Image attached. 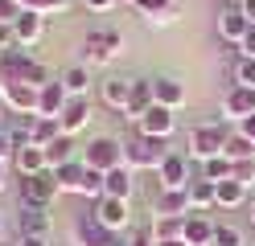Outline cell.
Listing matches in <instances>:
<instances>
[{
    "mask_svg": "<svg viewBox=\"0 0 255 246\" xmlns=\"http://www.w3.org/2000/svg\"><path fill=\"white\" fill-rule=\"evenodd\" d=\"M83 164L91 172H116V168H124V144L120 140H111V136H95L91 144H87V156H83Z\"/></svg>",
    "mask_w": 255,
    "mask_h": 246,
    "instance_id": "1",
    "label": "cell"
},
{
    "mask_svg": "<svg viewBox=\"0 0 255 246\" xmlns=\"http://www.w3.org/2000/svg\"><path fill=\"white\" fill-rule=\"evenodd\" d=\"M120 49H124V37L116 29H91L87 41H83V66H87V70H91V66H107Z\"/></svg>",
    "mask_w": 255,
    "mask_h": 246,
    "instance_id": "2",
    "label": "cell"
},
{
    "mask_svg": "<svg viewBox=\"0 0 255 246\" xmlns=\"http://www.w3.org/2000/svg\"><path fill=\"white\" fill-rule=\"evenodd\" d=\"M165 156H169V144L152 140V136H136L132 144H124V164L128 168H161Z\"/></svg>",
    "mask_w": 255,
    "mask_h": 246,
    "instance_id": "3",
    "label": "cell"
},
{
    "mask_svg": "<svg viewBox=\"0 0 255 246\" xmlns=\"http://www.w3.org/2000/svg\"><path fill=\"white\" fill-rule=\"evenodd\" d=\"M227 140H231V131L222 127V123H198L194 131H189V152H194L202 164L206 160H214V156H222V148H227Z\"/></svg>",
    "mask_w": 255,
    "mask_h": 246,
    "instance_id": "4",
    "label": "cell"
},
{
    "mask_svg": "<svg viewBox=\"0 0 255 246\" xmlns=\"http://www.w3.org/2000/svg\"><path fill=\"white\" fill-rule=\"evenodd\" d=\"M58 193H62V185H58L54 168L33 172V176H21V201H25V205H41V209H45Z\"/></svg>",
    "mask_w": 255,
    "mask_h": 246,
    "instance_id": "5",
    "label": "cell"
},
{
    "mask_svg": "<svg viewBox=\"0 0 255 246\" xmlns=\"http://www.w3.org/2000/svg\"><path fill=\"white\" fill-rule=\"evenodd\" d=\"M0 98H4L8 111L29 115V119H37V111H41V90L29 86V82H4V86H0Z\"/></svg>",
    "mask_w": 255,
    "mask_h": 246,
    "instance_id": "6",
    "label": "cell"
},
{
    "mask_svg": "<svg viewBox=\"0 0 255 246\" xmlns=\"http://www.w3.org/2000/svg\"><path fill=\"white\" fill-rule=\"evenodd\" d=\"M74 242L78 246H124L116 230H107L95 213H83V218L74 222Z\"/></svg>",
    "mask_w": 255,
    "mask_h": 246,
    "instance_id": "7",
    "label": "cell"
},
{
    "mask_svg": "<svg viewBox=\"0 0 255 246\" xmlns=\"http://www.w3.org/2000/svg\"><path fill=\"white\" fill-rule=\"evenodd\" d=\"M136 123H140V136H152V140H169L173 131H177V119H173V111L161 107V103H152Z\"/></svg>",
    "mask_w": 255,
    "mask_h": 246,
    "instance_id": "8",
    "label": "cell"
},
{
    "mask_svg": "<svg viewBox=\"0 0 255 246\" xmlns=\"http://www.w3.org/2000/svg\"><path fill=\"white\" fill-rule=\"evenodd\" d=\"M91 213H95V218H99L107 230H116V234L132 226V213H128V201H120V197H99Z\"/></svg>",
    "mask_w": 255,
    "mask_h": 246,
    "instance_id": "9",
    "label": "cell"
},
{
    "mask_svg": "<svg viewBox=\"0 0 255 246\" xmlns=\"http://www.w3.org/2000/svg\"><path fill=\"white\" fill-rule=\"evenodd\" d=\"M156 180H161V189H189V164L181 152H169L165 164L156 168Z\"/></svg>",
    "mask_w": 255,
    "mask_h": 246,
    "instance_id": "10",
    "label": "cell"
},
{
    "mask_svg": "<svg viewBox=\"0 0 255 246\" xmlns=\"http://www.w3.org/2000/svg\"><path fill=\"white\" fill-rule=\"evenodd\" d=\"M247 29H251V21L243 16V8H222V12H218V37H222V41L243 45Z\"/></svg>",
    "mask_w": 255,
    "mask_h": 246,
    "instance_id": "11",
    "label": "cell"
},
{
    "mask_svg": "<svg viewBox=\"0 0 255 246\" xmlns=\"http://www.w3.org/2000/svg\"><path fill=\"white\" fill-rule=\"evenodd\" d=\"M156 213L161 218H189L194 205H189V189H161L156 197Z\"/></svg>",
    "mask_w": 255,
    "mask_h": 246,
    "instance_id": "12",
    "label": "cell"
},
{
    "mask_svg": "<svg viewBox=\"0 0 255 246\" xmlns=\"http://www.w3.org/2000/svg\"><path fill=\"white\" fill-rule=\"evenodd\" d=\"M222 115L235 119V123H243L247 115H255V90H243V86L227 90V98H222Z\"/></svg>",
    "mask_w": 255,
    "mask_h": 246,
    "instance_id": "13",
    "label": "cell"
},
{
    "mask_svg": "<svg viewBox=\"0 0 255 246\" xmlns=\"http://www.w3.org/2000/svg\"><path fill=\"white\" fill-rule=\"evenodd\" d=\"M58 119H62V131H66V136H74V131H83V127L91 123V98H87V94L70 98V103H66V111H62Z\"/></svg>",
    "mask_w": 255,
    "mask_h": 246,
    "instance_id": "14",
    "label": "cell"
},
{
    "mask_svg": "<svg viewBox=\"0 0 255 246\" xmlns=\"http://www.w3.org/2000/svg\"><path fill=\"white\" fill-rule=\"evenodd\" d=\"M214 222L206 218V213H189L185 218V230H181V238L189 242V246H214Z\"/></svg>",
    "mask_w": 255,
    "mask_h": 246,
    "instance_id": "15",
    "label": "cell"
},
{
    "mask_svg": "<svg viewBox=\"0 0 255 246\" xmlns=\"http://www.w3.org/2000/svg\"><path fill=\"white\" fill-rule=\"evenodd\" d=\"M152 103L177 111L185 103V82H177V78H152Z\"/></svg>",
    "mask_w": 255,
    "mask_h": 246,
    "instance_id": "16",
    "label": "cell"
},
{
    "mask_svg": "<svg viewBox=\"0 0 255 246\" xmlns=\"http://www.w3.org/2000/svg\"><path fill=\"white\" fill-rule=\"evenodd\" d=\"M99 94H103V103L111 111H128L132 107V78H107L99 86Z\"/></svg>",
    "mask_w": 255,
    "mask_h": 246,
    "instance_id": "17",
    "label": "cell"
},
{
    "mask_svg": "<svg viewBox=\"0 0 255 246\" xmlns=\"http://www.w3.org/2000/svg\"><path fill=\"white\" fill-rule=\"evenodd\" d=\"M12 164H17L21 176H33V172H45V168H50V164H45V148H37V144L17 148V152H12Z\"/></svg>",
    "mask_w": 255,
    "mask_h": 246,
    "instance_id": "18",
    "label": "cell"
},
{
    "mask_svg": "<svg viewBox=\"0 0 255 246\" xmlns=\"http://www.w3.org/2000/svg\"><path fill=\"white\" fill-rule=\"evenodd\" d=\"M58 136H66L62 131V119H50V115H37V119H29V140L37 148H50Z\"/></svg>",
    "mask_w": 255,
    "mask_h": 246,
    "instance_id": "19",
    "label": "cell"
},
{
    "mask_svg": "<svg viewBox=\"0 0 255 246\" xmlns=\"http://www.w3.org/2000/svg\"><path fill=\"white\" fill-rule=\"evenodd\" d=\"M41 33H45V16L21 12V21L12 25V41H17V45H33V41H41Z\"/></svg>",
    "mask_w": 255,
    "mask_h": 246,
    "instance_id": "20",
    "label": "cell"
},
{
    "mask_svg": "<svg viewBox=\"0 0 255 246\" xmlns=\"http://www.w3.org/2000/svg\"><path fill=\"white\" fill-rule=\"evenodd\" d=\"M66 103H70L66 86H62V82H45V86H41V111H37V115H50V119H58V115L66 111Z\"/></svg>",
    "mask_w": 255,
    "mask_h": 246,
    "instance_id": "21",
    "label": "cell"
},
{
    "mask_svg": "<svg viewBox=\"0 0 255 246\" xmlns=\"http://www.w3.org/2000/svg\"><path fill=\"white\" fill-rule=\"evenodd\" d=\"M21 234L50 238V213H45L41 205H25V209H21Z\"/></svg>",
    "mask_w": 255,
    "mask_h": 246,
    "instance_id": "22",
    "label": "cell"
},
{
    "mask_svg": "<svg viewBox=\"0 0 255 246\" xmlns=\"http://www.w3.org/2000/svg\"><path fill=\"white\" fill-rule=\"evenodd\" d=\"M189 205H194V213H202V209H210V205H218V185L214 180H189Z\"/></svg>",
    "mask_w": 255,
    "mask_h": 246,
    "instance_id": "23",
    "label": "cell"
},
{
    "mask_svg": "<svg viewBox=\"0 0 255 246\" xmlns=\"http://www.w3.org/2000/svg\"><path fill=\"white\" fill-rule=\"evenodd\" d=\"M103 197H120V201L132 197V168H128V164L103 176Z\"/></svg>",
    "mask_w": 255,
    "mask_h": 246,
    "instance_id": "24",
    "label": "cell"
},
{
    "mask_svg": "<svg viewBox=\"0 0 255 246\" xmlns=\"http://www.w3.org/2000/svg\"><path fill=\"white\" fill-rule=\"evenodd\" d=\"M148 107H152V78H132V107H128V115L140 119Z\"/></svg>",
    "mask_w": 255,
    "mask_h": 246,
    "instance_id": "25",
    "label": "cell"
},
{
    "mask_svg": "<svg viewBox=\"0 0 255 246\" xmlns=\"http://www.w3.org/2000/svg\"><path fill=\"white\" fill-rule=\"evenodd\" d=\"M70 160H74V140L70 136H58L45 148V164H50V168H62V164H70Z\"/></svg>",
    "mask_w": 255,
    "mask_h": 246,
    "instance_id": "26",
    "label": "cell"
},
{
    "mask_svg": "<svg viewBox=\"0 0 255 246\" xmlns=\"http://www.w3.org/2000/svg\"><path fill=\"white\" fill-rule=\"evenodd\" d=\"M222 156H227L231 164H239V160H255V144L243 136V131H235V136L227 140V148H222Z\"/></svg>",
    "mask_w": 255,
    "mask_h": 246,
    "instance_id": "27",
    "label": "cell"
},
{
    "mask_svg": "<svg viewBox=\"0 0 255 246\" xmlns=\"http://www.w3.org/2000/svg\"><path fill=\"white\" fill-rule=\"evenodd\" d=\"M58 82L66 86V94H70V98H78V94H87V82H91V74H87V66L78 62V66H70V70L62 74Z\"/></svg>",
    "mask_w": 255,
    "mask_h": 246,
    "instance_id": "28",
    "label": "cell"
},
{
    "mask_svg": "<svg viewBox=\"0 0 255 246\" xmlns=\"http://www.w3.org/2000/svg\"><path fill=\"white\" fill-rule=\"evenodd\" d=\"M206 180H214V185H222V180H235V164L227 156H214V160H206V168H202Z\"/></svg>",
    "mask_w": 255,
    "mask_h": 246,
    "instance_id": "29",
    "label": "cell"
},
{
    "mask_svg": "<svg viewBox=\"0 0 255 246\" xmlns=\"http://www.w3.org/2000/svg\"><path fill=\"white\" fill-rule=\"evenodd\" d=\"M243 201H247V185H239V180H222V185H218V205L235 209Z\"/></svg>",
    "mask_w": 255,
    "mask_h": 246,
    "instance_id": "30",
    "label": "cell"
},
{
    "mask_svg": "<svg viewBox=\"0 0 255 246\" xmlns=\"http://www.w3.org/2000/svg\"><path fill=\"white\" fill-rule=\"evenodd\" d=\"M148 230H152V238H156V242L181 238V230H185V218H156V226H148Z\"/></svg>",
    "mask_w": 255,
    "mask_h": 246,
    "instance_id": "31",
    "label": "cell"
},
{
    "mask_svg": "<svg viewBox=\"0 0 255 246\" xmlns=\"http://www.w3.org/2000/svg\"><path fill=\"white\" fill-rule=\"evenodd\" d=\"M17 4L25 8V12H37V16H50V12H66L70 8V0H17Z\"/></svg>",
    "mask_w": 255,
    "mask_h": 246,
    "instance_id": "32",
    "label": "cell"
},
{
    "mask_svg": "<svg viewBox=\"0 0 255 246\" xmlns=\"http://www.w3.org/2000/svg\"><path fill=\"white\" fill-rule=\"evenodd\" d=\"M235 86L255 90V58H239V66H235Z\"/></svg>",
    "mask_w": 255,
    "mask_h": 246,
    "instance_id": "33",
    "label": "cell"
},
{
    "mask_svg": "<svg viewBox=\"0 0 255 246\" xmlns=\"http://www.w3.org/2000/svg\"><path fill=\"white\" fill-rule=\"evenodd\" d=\"M173 21H177V8H169V4H165V8H152V12L144 16L148 29H165V25H173Z\"/></svg>",
    "mask_w": 255,
    "mask_h": 246,
    "instance_id": "34",
    "label": "cell"
},
{
    "mask_svg": "<svg viewBox=\"0 0 255 246\" xmlns=\"http://www.w3.org/2000/svg\"><path fill=\"white\" fill-rule=\"evenodd\" d=\"M214 246H243V234L235 226H218L214 230Z\"/></svg>",
    "mask_w": 255,
    "mask_h": 246,
    "instance_id": "35",
    "label": "cell"
},
{
    "mask_svg": "<svg viewBox=\"0 0 255 246\" xmlns=\"http://www.w3.org/2000/svg\"><path fill=\"white\" fill-rule=\"evenodd\" d=\"M21 12H25V8L17 4V0H0V25H8V29H12V25L21 21Z\"/></svg>",
    "mask_w": 255,
    "mask_h": 246,
    "instance_id": "36",
    "label": "cell"
},
{
    "mask_svg": "<svg viewBox=\"0 0 255 246\" xmlns=\"http://www.w3.org/2000/svg\"><path fill=\"white\" fill-rule=\"evenodd\" d=\"M235 180L239 185H255V160H239L235 164Z\"/></svg>",
    "mask_w": 255,
    "mask_h": 246,
    "instance_id": "37",
    "label": "cell"
},
{
    "mask_svg": "<svg viewBox=\"0 0 255 246\" xmlns=\"http://www.w3.org/2000/svg\"><path fill=\"white\" fill-rule=\"evenodd\" d=\"M239 49H243V58H255V25L247 29V37H243V45H239Z\"/></svg>",
    "mask_w": 255,
    "mask_h": 246,
    "instance_id": "38",
    "label": "cell"
},
{
    "mask_svg": "<svg viewBox=\"0 0 255 246\" xmlns=\"http://www.w3.org/2000/svg\"><path fill=\"white\" fill-rule=\"evenodd\" d=\"M128 246H156V238H152V230H140V234L128 242Z\"/></svg>",
    "mask_w": 255,
    "mask_h": 246,
    "instance_id": "39",
    "label": "cell"
},
{
    "mask_svg": "<svg viewBox=\"0 0 255 246\" xmlns=\"http://www.w3.org/2000/svg\"><path fill=\"white\" fill-rule=\"evenodd\" d=\"M17 246H50V238H33V234H17Z\"/></svg>",
    "mask_w": 255,
    "mask_h": 246,
    "instance_id": "40",
    "label": "cell"
},
{
    "mask_svg": "<svg viewBox=\"0 0 255 246\" xmlns=\"http://www.w3.org/2000/svg\"><path fill=\"white\" fill-rule=\"evenodd\" d=\"M239 131H243V136H247V140L255 144V115H247V119H243V123H239Z\"/></svg>",
    "mask_w": 255,
    "mask_h": 246,
    "instance_id": "41",
    "label": "cell"
},
{
    "mask_svg": "<svg viewBox=\"0 0 255 246\" xmlns=\"http://www.w3.org/2000/svg\"><path fill=\"white\" fill-rule=\"evenodd\" d=\"M83 4H87V8H95V12H107L111 4H116V0H83Z\"/></svg>",
    "mask_w": 255,
    "mask_h": 246,
    "instance_id": "42",
    "label": "cell"
},
{
    "mask_svg": "<svg viewBox=\"0 0 255 246\" xmlns=\"http://www.w3.org/2000/svg\"><path fill=\"white\" fill-rule=\"evenodd\" d=\"M8 156H12V140H8V136H0V164H4Z\"/></svg>",
    "mask_w": 255,
    "mask_h": 246,
    "instance_id": "43",
    "label": "cell"
},
{
    "mask_svg": "<svg viewBox=\"0 0 255 246\" xmlns=\"http://www.w3.org/2000/svg\"><path fill=\"white\" fill-rule=\"evenodd\" d=\"M136 4H140V8H144V12H152V8H165V4H169V0H136Z\"/></svg>",
    "mask_w": 255,
    "mask_h": 246,
    "instance_id": "44",
    "label": "cell"
},
{
    "mask_svg": "<svg viewBox=\"0 0 255 246\" xmlns=\"http://www.w3.org/2000/svg\"><path fill=\"white\" fill-rule=\"evenodd\" d=\"M239 8H243V16H247V21L255 25V0H243V4H239Z\"/></svg>",
    "mask_w": 255,
    "mask_h": 246,
    "instance_id": "45",
    "label": "cell"
},
{
    "mask_svg": "<svg viewBox=\"0 0 255 246\" xmlns=\"http://www.w3.org/2000/svg\"><path fill=\"white\" fill-rule=\"evenodd\" d=\"M156 246H189L185 238H169V242H156Z\"/></svg>",
    "mask_w": 255,
    "mask_h": 246,
    "instance_id": "46",
    "label": "cell"
},
{
    "mask_svg": "<svg viewBox=\"0 0 255 246\" xmlns=\"http://www.w3.org/2000/svg\"><path fill=\"white\" fill-rule=\"evenodd\" d=\"M0 189H4V164H0Z\"/></svg>",
    "mask_w": 255,
    "mask_h": 246,
    "instance_id": "47",
    "label": "cell"
},
{
    "mask_svg": "<svg viewBox=\"0 0 255 246\" xmlns=\"http://www.w3.org/2000/svg\"><path fill=\"white\" fill-rule=\"evenodd\" d=\"M0 238H4V213H0Z\"/></svg>",
    "mask_w": 255,
    "mask_h": 246,
    "instance_id": "48",
    "label": "cell"
},
{
    "mask_svg": "<svg viewBox=\"0 0 255 246\" xmlns=\"http://www.w3.org/2000/svg\"><path fill=\"white\" fill-rule=\"evenodd\" d=\"M239 4H243V0H231V8H239Z\"/></svg>",
    "mask_w": 255,
    "mask_h": 246,
    "instance_id": "49",
    "label": "cell"
},
{
    "mask_svg": "<svg viewBox=\"0 0 255 246\" xmlns=\"http://www.w3.org/2000/svg\"><path fill=\"white\" fill-rule=\"evenodd\" d=\"M251 222H255V201H251Z\"/></svg>",
    "mask_w": 255,
    "mask_h": 246,
    "instance_id": "50",
    "label": "cell"
},
{
    "mask_svg": "<svg viewBox=\"0 0 255 246\" xmlns=\"http://www.w3.org/2000/svg\"><path fill=\"white\" fill-rule=\"evenodd\" d=\"M0 115H4V98H0Z\"/></svg>",
    "mask_w": 255,
    "mask_h": 246,
    "instance_id": "51",
    "label": "cell"
}]
</instances>
